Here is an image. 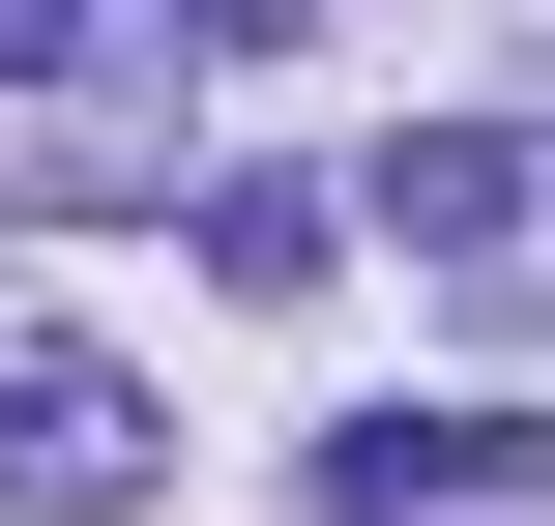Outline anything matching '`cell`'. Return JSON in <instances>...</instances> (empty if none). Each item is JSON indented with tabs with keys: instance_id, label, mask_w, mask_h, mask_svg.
I'll return each mask as SVG.
<instances>
[{
	"instance_id": "6da1fadb",
	"label": "cell",
	"mask_w": 555,
	"mask_h": 526,
	"mask_svg": "<svg viewBox=\"0 0 555 526\" xmlns=\"http://www.w3.org/2000/svg\"><path fill=\"white\" fill-rule=\"evenodd\" d=\"M146 439H176V410H146L88 322H29V293H0V498H29V526H88V498H146Z\"/></svg>"
},
{
	"instance_id": "7a4b0ae2",
	"label": "cell",
	"mask_w": 555,
	"mask_h": 526,
	"mask_svg": "<svg viewBox=\"0 0 555 526\" xmlns=\"http://www.w3.org/2000/svg\"><path fill=\"white\" fill-rule=\"evenodd\" d=\"M351 205H380L410 264H498V205H527V146H498V117H410V146L351 176Z\"/></svg>"
},
{
	"instance_id": "3957f363",
	"label": "cell",
	"mask_w": 555,
	"mask_h": 526,
	"mask_svg": "<svg viewBox=\"0 0 555 526\" xmlns=\"http://www.w3.org/2000/svg\"><path fill=\"white\" fill-rule=\"evenodd\" d=\"M555 469V410H380V439H351V498H527Z\"/></svg>"
}]
</instances>
